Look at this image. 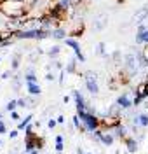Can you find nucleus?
Instances as JSON below:
<instances>
[{"instance_id": "nucleus-1", "label": "nucleus", "mask_w": 148, "mask_h": 154, "mask_svg": "<svg viewBox=\"0 0 148 154\" xmlns=\"http://www.w3.org/2000/svg\"><path fill=\"white\" fill-rule=\"evenodd\" d=\"M0 12L9 19H19L30 16L23 0H4V2H0Z\"/></svg>"}, {"instance_id": "nucleus-2", "label": "nucleus", "mask_w": 148, "mask_h": 154, "mask_svg": "<svg viewBox=\"0 0 148 154\" xmlns=\"http://www.w3.org/2000/svg\"><path fill=\"white\" fill-rule=\"evenodd\" d=\"M77 116L80 117L82 125H84V128L87 131H96V130H99L101 121H99V117L96 114H91L87 110H80V112H77Z\"/></svg>"}, {"instance_id": "nucleus-3", "label": "nucleus", "mask_w": 148, "mask_h": 154, "mask_svg": "<svg viewBox=\"0 0 148 154\" xmlns=\"http://www.w3.org/2000/svg\"><path fill=\"white\" fill-rule=\"evenodd\" d=\"M84 81H86V88L91 95H98L99 93V86H98V74L92 72V70H87L84 72Z\"/></svg>"}, {"instance_id": "nucleus-4", "label": "nucleus", "mask_w": 148, "mask_h": 154, "mask_svg": "<svg viewBox=\"0 0 148 154\" xmlns=\"http://www.w3.org/2000/svg\"><path fill=\"white\" fill-rule=\"evenodd\" d=\"M124 70L127 72L129 75H134V74L139 70L136 53H129V54H126V60H124Z\"/></svg>"}, {"instance_id": "nucleus-5", "label": "nucleus", "mask_w": 148, "mask_h": 154, "mask_svg": "<svg viewBox=\"0 0 148 154\" xmlns=\"http://www.w3.org/2000/svg\"><path fill=\"white\" fill-rule=\"evenodd\" d=\"M65 44L66 46H70V48L73 49V53H75V58L79 60L80 63H86V56H84V53H82V49H80V44L77 38L73 37H66L65 38Z\"/></svg>"}, {"instance_id": "nucleus-6", "label": "nucleus", "mask_w": 148, "mask_h": 154, "mask_svg": "<svg viewBox=\"0 0 148 154\" xmlns=\"http://www.w3.org/2000/svg\"><path fill=\"white\" fill-rule=\"evenodd\" d=\"M84 28H86V25H84V21L82 19H73L71 21V26L68 30V35L70 37H80L82 33H84Z\"/></svg>"}, {"instance_id": "nucleus-7", "label": "nucleus", "mask_w": 148, "mask_h": 154, "mask_svg": "<svg viewBox=\"0 0 148 154\" xmlns=\"http://www.w3.org/2000/svg\"><path fill=\"white\" fill-rule=\"evenodd\" d=\"M115 103H117L122 110H131L132 107H134V103H132V100H131V96H129V93H122V95L118 96L117 100H115Z\"/></svg>"}, {"instance_id": "nucleus-8", "label": "nucleus", "mask_w": 148, "mask_h": 154, "mask_svg": "<svg viewBox=\"0 0 148 154\" xmlns=\"http://www.w3.org/2000/svg\"><path fill=\"white\" fill-rule=\"evenodd\" d=\"M71 96H73V100H75V109H77V112H80V110H86V109H87V103H86L84 96L80 95V91L73 89V91H71Z\"/></svg>"}, {"instance_id": "nucleus-9", "label": "nucleus", "mask_w": 148, "mask_h": 154, "mask_svg": "<svg viewBox=\"0 0 148 154\" xmlns=\"http://www.w3.org/2000/svg\"><path fill=\"white\" fill-rule=\"evenodd\" d=\"M120 119H122V117H113V116H106V117H103V119H101V125L105 126V128H108V130H113V128L120 126Z\"/></svg>"}, {"instance_id": "nucleus-10", "label": "nucleus", "mask_w": 148, "mask_h": 154, "mask_svg": "<svg viewBox=\"0 0 148 154\" xmlns=\"http://www.w3.org/2000/svg\"><path fill=\"white\" fill-rule=\"evenodd\" d=\"M108 25V14L106 12H99L94 18V30H103Z\"/></svg>"}, {"instance_id": "nucleus-11", "label": "nucleus", "mask_w": 148, "mask_h": 154, "mask_svg": "<svg viewBox=\"0 0 148 154\" xmlns=\"http://www.w3.org/2000/svg\"><path fill=\"white\" fill-rule=\"evenodd\" d=\"M122 142H124V145H126V149H127V152H136V151H138V140H136V138H134V137H126V138H124V140H122Z\"/></svg>"}, {"instance_id": "nucleus-12", "label": "nucleus", "mask_w": 148, "mask_h": 154, "mask_svg": "<svg viewBox=\"0 0 148 154\" xmlns=\"http://www.w3.org/2000/svg\"><path fill=\"white\" fill-rule=\"evenodd\" d=\"M148 19V5L147 7H143V9H139L136 14H134V23L136 25H141V23H145Z\"/></svg>"}, {"instance_id": "nucleus-13", "label": "nucleus", "mask_w": 148, "mask_h": 154, "mask_svg": "<svg viewBox=\"0 0 148 154\" xmlns=\"http://www.w3.org/2000/svg\"><path fill=\"white\" fill-rule=\"evenodd\" d=\"M112 133H113L115 138H120V140H124L126 137H129V135H127V126H124V125L113 128V130H112Z\"/></svg>"}, {"instance_id": "nucleus-14", "label": "nucleus", "mask_w": 148, "mask_h": 154, "mask_svg": "<svg viewBox=\"0 0 148 154\" xmlns=\"http://www.w3.org/2000/svg\"><path fill=\"white\" fill-rule=\"evenodd\" d=\"M66 35H68V30H65L63 26L54 28L52 32H51V37L56 38V40H65V38H66Z\"/></svg>"}, {"instance_id": "nucleus-15", "label": "nucleus", "mask_w": 148, "mask_h": 154, "mask_svg": "<svg viewBox=\"0 0 148 154\" xmlns=\"http://www.w3.org/2000/svg\"><path fill=\"white\" fill-rule=\"evenodd\" d=\"M26 89H28V93L31 96H37V95H40V93H42L39 82H26Z\"/></svg>"}, {"instance_id": "nucleus-16", "label": "nucleus", "mask_w": 148, "mask_h": 154, "mask_svg": "<svg viewBox=\"0 0 148 154\" xmlns=\"http://www.w3.org/2000/svg\"><path fill=\"white\" fill-rule=\"evenodd\" d=\"M99 142L108 147V145H112L113 142H115V137H113V133H106V131H103V133H101V138H99Z\"/></svg>"}, {"instance_id": "nucleus-17", "label": "nucleus", "mask_w": 148, "mask_h": 154, "mask_svg": "<svg viewBox=\"0 0 148 154\" xmlns=\"http://www.w3.org/2000/svg\"><path fill=\"white\" fill-rule=\"evenodd\" d=\"M136 44H148V28L145 32H136Z\"/></svg>"}, {"instance_id": "nucleus-18", "label": "nucleus", "mask_w": 148, "mask_h": 154, "mask_svg": "<svg viewBox=\"0 0 148 154\" xmlns=\"http://www.w3.org/2000/svg\"><path fill=\"white\" fill-rule=\"evenodd\" d=\"M71 123H73V128H75V130H79V131H82V133H84V131H87V130L84 128V125H82V121H80V117L77 114L71 117Z\"/></svg>"}, {"instance_id": "nucleus-19", "label": "nucleus", "mask_w": 148, "mask_h": 154, "mask_svg": "<svg viewBox=\"0 0 148 154\" xmlns=\"http://www.w3.org/2000/svg\"><path fill=\"white\" fill-rule=\"evenodd\" d=\"M10 86H12V91H19L21 89V75L19 74H14L12 75V84Z\"/></svg>"}, {"instance_id": "nucleus-20", "label": "nucleus", "mask_w": 148, "mask_h": 154, "mask_svg": "<svg viewBox=\"0 0 148 154\" xmlns=\"http://www.w3.org/2000/svg\"><path fill=\"white\" fill-rule=\"evenodd\" d=\"M31 119H33V116H31V114H28L25 119H21L19 123H18V130H19V131H21V130H26V126L31 123Z\"/></svg>"}, {"instance_id": "nucleus-21", "label": "nucleus", "mask_w": 148, "mask_h": 154, "mask_svg": "<svg viewBox=\"0 0 148 154\" xmlns=\"http://www.w3.org/2000/svg\"><path fill=\"white\" fill-rule=\"evenodd\" d=\"M54 149H56V152H58V154L63 152V149H65V144H63V135H58V137H56V145H54Z\"/></svg>"}, {"instance_id": "nucleus-22", "label": "nucleus", "mask_w": 148, "mask_h": 154, "mask_svg": "<svg viewBox=\"0 0 148 154\" xmlns=\"http://www.w3.org/2000/svg\"><path fill=\"white\" fill-rule=\"evenodd\" d=\"M96 53H98L99 56H106L108 58V54H106V44H105V42H98V46H96Z\"/></svg>"}, {"instance_id": "nucleus-23", "label": "nucleus", "mask_w": 148, "mask_h": 154, "mask_svg": "<svg viewBox=\"0 0 148 154\" xmlns=\"http://www.w3.org/2000/svg\"><path fill=\"white\" fill-rule=\"evenodd\" d=\"M23 4H25V7L28 9V12L31 14V11L37 7V4H39V0H23Z\"/></svg>"}, {"instance_id": "nucleus-24", "label": "nucleus", "mask_w": 148, "mask_h": 154, "mask_svg": "<svg viewBox=\"0 0 148 154\" xmlns=\"http://www.w3.org/2000/svg\"><path fill=\"white\" fill-rule=\"evenodd\" d=\"M58 5H59V7H61L63 11H65V12H68V11L71 9V7H73L70 0H58Z\"/></svg>"}, {"instance_id": "nucleus-25", "label": "nucleus", "mask_w": 148, "mask_h": 154, "mask_svg": "<svg viewBox=\"0 0 148 154\" xmlns=\"http://www.w3.org/2000/svg\"><path fill=\"white\" fill-rule=\"evenodd\" d=\"M75 67H77V61H75V58H73V60H70V63L66 65L65 72H66V74H73V72H75Z\"/></svg>"}, {"instance_id": "nucleus-26", "label": "nucleus", "mask_w": 148, "mask_h": 154, "mask_svg": "<svg viewBox=\"0 0 148 154\" xmlns=\"http://www.w3.org/2000/svg\"><path fill=\"white\" fill-rule=\"evenodd\" d=\"M59 53H61V48H59V46H52V48L49 49V51H47V54H49L51 58H56L59 54Z\"/></svg>"}, {"instance_id": "nucleus-27", "label": "nucleus", "mask_w": 148, "mask_h": 154, "mask_svg": "<svg viewBox=\"0 0 148 154\" xmlns=\"http://www.w3.org/2000/svg\"><path fill=\"white\" fill-rule=\"evenodd\" d=\"M16 107H18V100H10L9 103L5 105V110H7V112H14Z\"/></svg>"}, {"instance_id": "nucleus-28", "label": "nucleus", "mask_w": 148, "mask_h": 154, "mask_svg": "<svg viewBox=\"0 0 148 154\" xmlns=\"http://www.w3.org/2000/svg\"><path fill=\"white\" fill-rule=\"evenodd\" d=\"M35 105H37V98L35 96H26V107L28 109H33Z\"/></svg>"}, {"instance_id": "nucleus-29", "label": "nucleus", "mask_w": 148, "mask_h": 154, "mask_svg": "<svg viewBox=\"0 0 148 154\" xmlns=\"http://www.w3.org/2000/svg\"><path fill=\"white\" fill-rule=\"evenodd\" d=\"M19 68V54H16L14 60H12V65H10V70L14 72V70H18Z\"/></svg>"}, {"instance_id": "nucleus-30", "label": "nucleus", "mask_w": 148, "mask_h": 154, "mask_svg": "<svg viewBox=\"0 0 148 154\" xmlns=\"http://www.w3.org/2000/svg\"><path fill=\"white\" fill-rule=\"evenodd\" d=\"M25 81H26V82H39V79H37L35 74H26V75H25Z\"/></svg>"}, {"instance_id": "nucleus-31", "label": "nucleus", "mask_w": 148, "mask_h": 154, "mask_svg": "<svg viewBox=\"0 0 148 154\" xmlns=\"http://www.w3.org/2000/svg\"><path fill=\"white\" fill-rule=\"evenodd\" d=\"M56 125H58V119H52V117H51L49 121H47V126H49L51 130H52V128H56Z\"/></svg>"}, {"instance_id": "nucleus-32", "label": "nucleus", "mask_w": 148, "mask_h": 154, "mask_svg": "<svg viewBox=\"0 0 148 154\" xmlns=\"http://www.w3.org/2000/svg\"><path fill=\"white\" fill-rule=\"evenodd\" d=\"M9 75L12 77V70H5V72H2L0 79H9Z\"/></svg>"}, {"instance_id": "nucleus-33", "label": "nucleus", "mask_w": 148, "mask_h": 154, "mask_svg": "<svg viewBox=\"0 0 148 154\" xmlns=\"http://www.w3.org/2000/svg\"><path fill=\"white\" fill-rule=\"evenodd\" d=\"M7 133V126H5V123L4 121H0V135Z\"/></svg>"}, {"instance_id": "nucleus-34", "label": "nucleus", "mask_w": 148, "mask_h": 154, "mask_svg": "<svg viewBox=\"0 0 148 154\" xmlns=\"http://www.w3.org/2000/svg\"><path fill=\"white\" fill-rule=\"evenodd\" d=\"M21 117H19V114L14 110V112H10V121H19Z\"/></svg>"}, {"instance_id": "nucleus-35", "label": "nucleus", "mask_w": 148, "mask_h": 154, "mask_svg": "<svg viewBox=\"0 0 148 154\" xmlns=\"http://www.w3.org/2000/svg\"><path fill=\"white\" fill-rule=\"evenodd\" d=\"M18 107H26V98H18Z\"/></svg>"}, {"instance_id": "nucleus-36", "label": "nucleus", "mask_w": 148, "mask_h": 154, "mask_svg": "<svg viewBox=\"0 0 148 154\" xmlns=\"http://www.w3.org/2000/svg\"><path fill=\"white\" fill-rule=\"evenodd\" d=\"M18 135H19V130H10L9 137H10V138H16V137H18Z\"/></svg>"}, {"instance_id": "nucleus-37", "label": "nucleus", "mask_w": 148, "mask_h": 154, "mask_svg": "<svg viewBox=\"0 0 148 154\" xmlns=\"http://www.w3.org/2000/svg\"><path fill=\"white\" fill-rule=\"evenodd\" d=\"M112 58H113V61H118V60H120V51H115V53L112 54Z\"/></svg>"}, {"instance_id": "nucleus-38", "label": "nucleus", "mask_w": 148, "mask_h": 154, "mask_svg": "<svg viewBox=\"0 0 148 154\" xmlns=\"http://www.w3.org/2000/svg\"><path fill=\"white\" fill-rule=\"evenodd\" d=\"M45 81H54V74H51V72H47V74H45Z\"/></svg>"}, {"instance_id": "nucleus-39", "label": "nucleus", "mask_w": 148, "mask_h": 154, "mask_svg": "<svg viewBox=\"0 0 148 154\" xmlns=\"http://www.w3.org/2000/svg\"><path fill=\"white\" fill-rule=\"evenodd\" d=\"M70 2H71V5H73V7H77V5H80L84 0H70Z\"/></svg>"}, {"instance_id": "nucleus-40", "label": "nucleus", "mask_w": 148, "mask_h": 154, "mask_svg": "<svg viewBox=\"0 0 148 154\" xmlns=\"http://www.w3.org/2000/svg\"><path fill=\"white\" fill-rule=\"evenodd\" d=\"M56 119H58V123H59V125H63V123H65V116H58Z\"/></svg>"}, {"instance_id": "nucleus-41", "label": "nucleus", "mask_w": 148, "mask_h": 154, "mask_svg": "<svg viewBox=\"0 0 148 154\" xmlns=\"http://www.w3.org/2000/svg\"><path fill=\"white\" fill-rule=\"evenodd\" d=\"M143 56L147 58V61H148V48H147V49H143Z\"/></svg>"}, {"instance_id": "nucleus-42", "label": "nucleus", "mask_w": 148, "mask_h": 154, "mask_svg": "<svg viewBox=\"0 0 148 154\" xmlns=\"http://www.w3.org/2000/svg\"><path fill=\"white\" fill-rule=\"evenodd\" d=\"M63 102H65V103H68V102H70V96L65 95V96H63Z\"/></svg>"}, {"instance_id": "nucleus-43", "label": "nucleus", "mask_w": 148, "mask_h": 154, "mask_svg": "<svg viewBox=\"0 0 148 154\" xmlns=\"http://www.w3.org/2000/svg\"><path fill=\"white\" fill-rule=\"evenodd\" d=\"M30 154H40V149H33V151H31Z\"/></svg>"}, {"instance_id": "nucleus-44", "label": "nucleus", "mask_w": 148, "mask_h": 154, "mask_svg": "<svg viewBox=\"0 0 148 154\" xmlns=\"http://www.w3.org/2000/svg\"><path fill=\"white\" fill-rule=\"evenodd\" d=\"M77 154H86V152L82 151V147H77Z\"/></svg>"}, {"instance_id": "nucleus-45", "label": "nucleus", "mask_w": 148, "mask_h": 154, "mask_svg": "<svg viewBox=\"0 0 148 154\" xmlns=\"http://www.w3.org/2000/svg\"><path fill=\"white\" fill-rule=\"evenodd\" d=\"M145 82H147V84H148V74H147V79H145Z\"/></svg>"}, {"instance_id": "nucleus-46", "label": "nucleus", "mask_w": 148, "mask_h": 154, "mask_svg": "<svg viewBox=\"0 0 148 154\" xmlns=\"http://www.w3.org/2000/svg\"><path fill=\"white\" fill-rule=\"evenodd\" d=\"M0 121H2V112H0Z\"/></svg>"}, {"instance_id": "nucleus-47", "label": "nucleus", "mask_w": 148, "mask_h": 154, "mask_svg": "<svg viewBox=\"0 0 148 154\" xmlns=\"http://www.w3.org/2000/svg\"><path fill=\"white\" fill-rule=\"evenodd\" d=\"M0 147H2V140H0Z\"/></svg>"}, {"instance_id": "nucleus-48", "label": "nucleus", "mask_w": 148, "mask_h": 154, "mask_svg": "<svg viewBox=\"0 0 148 154\" xmlns=\"http://www.w3.org/2000/svg\"><path fill=\"white\" fill-rule=\"evenodd\" d=\"M89 154H92V152H89Z\"/></svg>"}, {"instance_id": "nucleus-49", "label": "nucleus", "mask_w": 148, "mask_h": 154, "mask_svg": "<svg viewBox=\"0 0 148 154\" xmlns=\"http://www.w3.org/2000/svg\"><path fill=\"white\" fill-rule=\"evenodd\" d=\"M115 154H118V152H115Z\"/></svg>"}, {"instance_id": "nucleus-50", "label": "nucleus", "mask_w": 148, "mask_h": 154, "mask_svg": "<svg viewBox=\"0 0 148 154\" xmlns=\"http://www.w3.org/2000/svg\"><path fill=\"white\" fill-rule=\"evenodd\" d=\"M0 60H2V58H0Z\"/></svg>"}, {"instance_id": "nucleus-51", "label": "nucleus", "mask_w": 148, "mask_h": 154, "mask_svg": "<svg viewBox=\"0 0 148 154\" xmlns=\"http://www.w3.org/2000/svg\"><path fill=\"white\" fill-rule=\"evenodd\" d=\"M25 154H26V152H25Z\"/></svg>"}]
</instances>
